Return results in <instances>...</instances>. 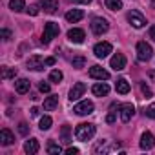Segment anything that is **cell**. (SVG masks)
Masks as SVG:
<instances>
[{
  "mask_svg": "<svg viewBox=\"0 0 155 155\" xmlns=\"http://www.w3.org/2000/svg\"><path fill=\"white\" fill-rule=\"evenodd\" d=\"M75 135H77V139H79V140L86 142V140H90V139L95 135V126H93V124H90V122H82V124L77 126Z\"/></svg>",
  "mask_w": 155,
  "mask_h": 155,
  "instance_id": "1",
  "label": "cell"
},
{
  "mask_svg": "<svg viewBox=\"0 0 155 155\" xmlns=\"http://www.w3.org/2000/svg\"><path fill=\"white\" fill-rule=\"evenodd\" d=\"M60 33V28H58V24H55V22H48L46 26H44V33H42V42L44 44H49L57 35Z\"/></svg>",
  "mask_w": 155,
  "mask_h": 155,
  "instance_id": "2",
  "label": "cell"
},
{
  "mask_svg": "<svg viewBox=\"0 0 155 155\" xmlns=\"http://www.w3.org/2000/svg\"><path fill=\"white\" fill-rule=\"evenodd\" d=\"M151 46L148 44V42H144V40H140V42H137V58L140 60V62H148L150 58H151Z\"/></svg>",
  "mask_w": 155,
  "mask_h": 155,
  "instance_id": "3",
  "label": "cell"
},
{
  "mask_svg": "<svg viewBox=\"0 0 155 155\" xmlns=\"http://www.w3.org/2000/svg\"><path fill=\"white\" fill-rule=\"evenodd\" d=\"M108 28H110V24H108V20L102 18V17H95V18L91 20V31H93L97 37L104 35V33L108 31Z\"/></svg>",
  "mask_w": 155,
  "mask_h": 155,
  "instance_id": "4",
  "label": "cell"
},
{
  "mask_svg": "<svg viewBox=\"0 0 155 155\" xmlns=\"http://www.w3.org/2000/svg\"><path fill=\"white\" fill-rule=\"evenodd\" d=\"M93 110H95V106H93V102H91V101H82V102H79V104L73 108V111H75L77 115H81V117L93 113Z\"/></svg>",
  "mask_w": 155,
  "mask_h": 155,
  "instance_id": "5",
  "label": "cell"
},
{
  "mask_svg": "<svg viewBox=\"0 0 155 155\" xmlns=\"http://www.w3.org/2000/svg\"><path fill=\"white\" fill-rule=\"evenodd\" d=\"M128 22H130L135 29H140V28L146 26V18H144L139 11H130V13H128Z\"/></svg>",
  "mask_w": 155,
  "mask_h": 155,
  "instance_id": "6",
  "label": "cell"
},
{
  "mask_svg": "<svg viewBox=\"0 0 155 155\" xmlns=\"http://www.w3.org/2000/svg\"><path fill=\"white\" fill-rule=\"evenodd\" d=\"M111 44L110 42H99V44H95V48H93V53H95V57L97 58H106L110 53H111Z\"/></svg>",
  "mask_w": 155,
  "mask_h": 155,
  "instance_id": "7",
  "label": "cell"
},
{
  "mask_svg": "<svg viewBox=\"0 0 155 155\" xmlns=\"http://www.w3.org/2000/svg\"><path fill=\"white\" fill-rule=\"evenodd\" d=\"M90 77H91V79H97V81H108L110 73L102 66H91L90 68Z\"/></svg>",
  "mask_w": 155,
  "mask_h": 155,
  "instance_id": "8",
  "label": "cell"
},
{
  "mask_svg": "<svg viewBox=\"0 0 155 155\" xmlns=\"http://www.w3.org/2000/svg\"><path fill=\"white\" fill-rule=\"evenodd\" d=\"M84 91H86V84H84V82H75L73 88L69 90V101H71V102H73V101H79V99L84 95Z\"/></svg>",
  "mask_w": 155,
  "mask_h": 155,
  "instance_id": "9",
  "label": "cell"
},
{
  "mask_svg": "<svg viewBox=\"0 0 155 155\" xmlns=\"http://www.w3.org/2000/svg\"><path fill=\"white\" fill-rule=\"evenodd\" d=\"M44 66H46V58H42L40 55H33V57H29V60H28V68L33 69V71H42Z\"/></svg>",
  "mask_w": 155,
  "mask_h": 155,
  "instance_id": "10",
  "label": "cell"
},
{
  "mask_svg": "<svg viewBox=\"0 0 155 155\" xmlns=\"http://www.w3.org/2000/svg\"><path fill=\"white\" fill-rule=\"evenodd\" d=\"M68 38H69L73 44H82V42H84V38H86V33H84V29L73 28V29H69V31H68Z\"/></svg>",
  "mask_w": 155,
  "mask_h": 155,
  "instance_id": "11",
  "label": "cell"
},
{
  "mask_svg": "<svg viewBox=\"0 0 155 155\" xmlns=\"http://www.w3.org/2000/svg\"><path fill=\"white\" fill-rule=\"evenodd\" d=\"M110 66H111L115 71L124 69V68H126V57H124L122 53H115V55L111 57V60H110Z\"/></svg>",
  "mask_w": 155,
  "mask_h": 155,
  "instance_id": "12",
  "label": "cell"
},
{
  "mask_svg": "<svg viewBox=\"0 0 155 155\" xmlns=\"http://www.w3.org/2000/svg\"><path fill=\"white\" fill-rule=\"evenodd\" d=\"M153 146H155V137H153V133L144 131V133L140 135V148H142V150H151Z\"/></svg>",
  "mask_w": 155,
  "mask_h": 155,
  "instance_id": "13",
  "label": "cell"
},
{
  "mask_svg": "<svg viewBox=\"0 0 155 155\" xmlns=\"http://www.w3.org/2000/svg\"><path fill=\"white\" fill-rule=\"evenodd\" d=\"M133 113H135L133 104H122L120 106V120L122 122H130L131 117H133Z\"/></svg>",
  "mask_w": 155,
  "mask_h": 155,
  "instance_id": "14",
  "label": "cell"
},
{
  "mask_svg": "<svg viewBox=\"0 0 155 155\" xmlns=\"http://www.w3.org/2000/svg\"><path fill=\"white\" fill-rule=\"evenodd\" d=\"M38 6L46 13H55L58 9V0H38Z\"/></svg>",
  "mask_w": 155,
  "mask_h": 155,
  "instance_id": "15",
  "label": "cell"
},
{
  "mask_svg": "<svg viewBox=\"0 0 155 155\" xmlns=\"http://www.w3.org/2000/svg\"><path fill=\"white\" fill-rule=\"evenodd\" d=\"M91 91H93V95L95 97H104V95H108L110 93V86L106 84V82H95L93 84V88H91Z\"/></svg>",
  "mask_w": 155,
  "mask_h": 155,
  "instance_id": "16",
  "label": "cell"
},
{
  "mask_svg": "<svg viewBox=\"0 0 155 155\" xmlns=\"http://www.w3.org/2000/svg\"><path fill=\"white\" fill-rule=\"evenodd\" d=\"M82 18H84V11H82V9H69V11L66 13V20L71 22V24L79 22V20H82Z\"/></svg>",
  "mask_w": 155,
  "mask_h": 155,
  "instance_id": "17",
  "label": "cell"
},
{
  "mask_svg": "<svg viewBox=\"0 0 155 155\" xmlns=\"http://www.w3.org/2000/svg\"><path fill=\"white\" fill-rule=\"evenodd\" d=\"M15 142V135L9 131V130H2V131H0V144H2V146H11Z\"/></svg>",
  "mask_w": 155,
  "mask_h": 155,
  "instance_id": "18",
  "label": "cell"
},
{
  "mask_svg": "<svg viewBox=\"0 0 155 155\" xmlns=\"http://www.w3.org/2000/svg\"><path fill=\"white\" fill-rule=\"evenodd\" d=\"M29 88H31V82H29L28 79H18V81L15 82V90H17V93H20V95L28 93Z\"/></svg>",
  "mask_w": 155,
  "mask_h": 155,
  "instance_id": "19",
  "label": "cell"
},
{
  "mask_svg": "<svg viewBox=\"0 0 155 155\" xmlns=\"http://www.w3.org/2000/svg\"><path fill=\"white\" fill-rule=\"evenodd\" d=\"M38 150H40V146H38V140H37V139L26 140V144H24V151H26V153L35 155V153H38Z\"/></svg>",
  "mask_w": 155,
  "mask_h": 155,
  "instance_id": "20",
  "label": "cell"
},
{
  "mask_svg": "<svg viewBox=\"0 0 155 155\" xmlns=\"http://www.w3.org/2000/svg\"><path fill=\"white\" fill-rule=\"evenodd\" d=\"M119 148V142L115 144V142H101V144H97V148H95V151H99V153H110V151H113V150H117Z\"/></svg>",
  "mask_w": 155,
  "mask_h": 155,
  "instance_id": "21",
  "label": "cell"
},
{
  "mask_svg": "<svg viewBox=\"0 0 155 155\" xmlns=\"http://www.w3.org/2000/svg\"><path fill=\"white\" fill-rule=\"evenodd\" d=\"M57 106H58V95H49V97H46V101H44V110H46V111H53Z\"/></svg>",
  "mask_w": 155,
  "mask_h": 155,
  "instance_id": "22",
  "label": "cell"
},
{
  "mask_svg": "<svg viewBox=\"0 0 155 155\" xmlns=\"http://www.w3.org/2000/svg\"><path fill=\"white\" fill-rule=\"evenodd\" d=\"M115 90H117V93L126 95V93L130 91V82H128L126 79H119V81H117V84H115Z\"/></svg>",
  "mask_w": 155,
  "mask_h": 155,
  "instance_id": "23",
  "label": "cell"
},
{
  "mask_svg": "<svg viewBox=\"0 0 155 155\" xmlns=\"http://www.w3.org/2000/svg\"><path fill=\"white\" fill-rule=\"evenodd\" d=\"M9 9L15 11V13H20L26 9V4H24V0H9Z\"/></svg>",
  "mask_w": 155,
  "mask_h": 155,
  "instance_id": "24",
  "label": "cell"
},
{
  "mask_svg": "<svg viewBox=\"0 0 155 155\" xmlns=\"http://www.w3.org/2000/svg\"><path fill=\"white\" fill-rule=\"evenodd\" d=\"M15 77H17V69L8 68V66L2 68V79H4V81H8V79H15Z\"/></svg>",
  "mask_w": 155,
  "mask_h": 155,
  "instance_id": "25",
  "label": "cell"
},
{
  "mask_svg": "<svg viewBox=\"0 0 155 155\" xmlns=\"http://www.w3.org/2000/svg\"><path fill=\"white\" fill-rule=\"evenodd\" d=\"M106 8L111 11H119L122 9V0H106Z\"/></svg>",
  "mask_w": 155,
  "mask_h": 155,
  "instance_id": "26",
  "label": "cell"
},
{
  "mask_svg": "<svg viewBox=\"0 0 155 155\" xmlns=\"http://www.w3.org/2000/svg\"><path fill=\"white\" fill-rule=\"evenodd\" d=\"M51 124H53V120H51V117H48V115H44V117L40 119V124H38V128H40L42 131H48V130L51 128Z\"/></svg>",
  "mask_w": 155,
  "mask_h": 155,
  "instance_id": "27",
  "label": "cell"
},
{
  "mask_svg": "<svg viewBox=\"0 0 155 155\" xmlns=\"http://www.w3.org/2000/svg\"><path fill=\"white\" fill-rule=\"evenodd\" d=\"M62 77H64V75H62L60 69H53V71L49 73V81H51V82H60Z\"/></svg>",
  "mask_w": 155,
  "mask_h": 155,
  "instance_id": "28",
  "label": "cell"
},
{
  "mask_svg": "<svg viewBox=\"0 0 155 155\" xmlns=\"http://www.w3.org/2000/svg\"><path fill=\"white\" fill-rule=\"evenodd\" d=\"M60 151H62L60 144H57V142H49V144H48V153H51V155H58Z\"/></svg>",
  "mask_w": 155,
  "mask_h": 155,
  "instance_id": "29",
  "label": "cell"
},
{
  "mask_svg": "<svg viewBox=\"0 0 155 155\" xmlns=\"http://www.w3.org/2000/svg\"><path fill=\"white\" fill-rule=\"evenodd\" d=\"M71 64H73V68L81 69V68H84V64H86V58H84V57H75V58L71 60Z\"/></svg>",
  "mask_w": 155,
  "mask_h": 155,
  "instance_id": "30",
  "label": "cell"
},
{
  "mask_svg": "<svg viewBox=\"0 0 155 155\" xmlns=\"http://www.w3.org/2000/svg\"><path fill=\"white\" fill-rule=\"evenodd\" d=\"M146 117L155 119V104H150V106L146 108Z\"/></svg>",
  "mask_w": 155,
  "mask_h": 155,
  "instance_id": "31",
  "label": "cell"
},
{
  "mask_svg": "<svg viewBox=\"0 0 155 155\" xmlns=\"http://www.w3.org/2000/svg\"><path fill=\"white\" fill-rule=\"evenodd\" d=\"M38 8H40V6H29V8H26V11H28L31 17H37V15H38Z\"/></svg>",
  "mask_w": 155,
  "mask_h": 155,
  "instance_id": "32",
  "label": "cell"
},
{
  "mask_svg": "<svg viewBox=\"0 0 155 155\" xmlns=\"http://www.w3.org/2000/svg\"><path fill=\"white\" fill-rule=\"evenodd\" d=\"M38 90H40L42 93H49V90H51V86H49L48 82H44V81H42V82L38 84Z\"/></svg>",
  "mask_w": 155,
  "mask_h": 155,
  "instance_id": "33",
  "label": "cell"
},
{
  "mask_svg": "<svg viewBox=\"0 0 155 155\" xmlns=\"http://www.w3.org/2000/svg\"><path fill=\"white\" fill-rule=\"evenodd\" d=\"M62 139H64V142H71V139H69V128L68 126L62 128Z\"/></svg>",
  "mask_w": 155,
  "mask_h": 155,
  "instance_id": "34",
  "label": "cell"
},
{
  "mask_svg": "<svg viewBox=\"0 0 155 155\" xmlns=\"http://www.w3.org/2000/svg\"><path fill=\"white\" fill-rule=\"evenodd\" d=\"M140 90H142V93H144V95H146V99H150V97H151V95H153V93H151V90H150V88H148V86H146V84H144V82H142V84H140Z\"/></svg>",
  "mask_w": 155,
  "mask_h": 155,
  "instance_id": "35",
  "label": "cell"
},
{
  "mask_svg": "<svg viewBox=\"0 0 155 155\" xmlns=\"http://www.w3.org/2000/svg\"><path fill=\"white\" fill-rule=\"evenodd\" d=\"M18 131H20L22 135H28V131H29V126H28L26 122H20V124H18Z\"/></svg>",
  "mask_w": 155,
  "mask_h": 155,
  "instance_id": "36",
  "label": "cell"
},
{
  "mask_svg": "<svg viewBox=\"0 0 155 155\" xmlns=\"http://www.w3.org/2000/svg\"><path fill=\"white\" fill-rule=\"evenodd\" d=\"M0 35H2V38H4V40H11V37H13L9 29H2V31H0Z\"/></svg>",
  "mask_w": 155,
  "mask_h": 155,
  "instance_id": "37",
  "label": "cell"
},
{
  "mask_svg": "<svg viewBox=\"0 0 155 155\" xmlns=\"http://www.w3.org/2000/svg\"><path fill=\"white\" fill-rule=\"evenodd\" d=\"M66 153H68V155H77V153H79V148H73V146H69V148L66 150Z\"/></svg>",
  "mask_w": 155,
  "mask_h": 155,
  "instance_id": "38",
  "label": "cell"
},
{
  "mask_svg": "<svg viewBox=\"0 0 155 155\" xmlns=\"http://www.w3.org/2000/svg\"><path fill=\"white\" fill-rule=\"evenodd\" d=\"M106 122H110V124H111V122H115V111H110V113H108Z\"/></svg>",
  "mask_w": 155,
  "mask_h": 155,
  "instance_id": "39",
  "label": "cell"
},
{
  "mask_svg": "<svg viewBox=\"0 0 155 155\" xmlns=\"http://www.w3.org/2000/svg\"><path fill=\"white\" fill-rule=\"evenodd\" d=\"M150 38H153V40H155V24L150 28Z\"/></svg>",
  "mask_w": 155,
  "mask_h": 155,
  "instance_id": "40",
  "label": "cell"
},
{
  "mask_svg": "<svg viewBox=\"0 0 155 155\" xmlns=\"http://www.w3.org/2000/svg\"><path fill=\"white\" fill-rule=\"evenodd\" d=\"M53 64H55V58H53V57L46 58V66H53Z\"/></svg>",
  "mask_w": 155,
  "mask_h": 155,
  "instance_id": "41",
  "label": "cell"
},
{
  "mask_svg": "<svg viewBox=\"0 0 155 155\" xmlns=\"http://www.w3.org/2000/svg\"><path fill=\"white\" fill-rule=\"evenodd\" d=\"M31 115L37 117V115H38V108H33V110H31Z\"/></svg>",
  "mask_w": 155,
  "mask_h": 155,
  "instance_id": "42",
  "label": "cell"
},
{
  "mask_svg": "<svg viewBox=\"0 0 155 155\" xmlns=\"http://www.w3.org/2000/svg\"><path fill=\"white\" fill-rule=\"evenodd\" d=\"M75 2H79V4H90L91 0H75Z\"/></svg>",
  "mask_w": 155,
  "mask_h": 155,
  "instance_id": "43",
  "label": "cell"
},
{
  "mask_svg": "<svg viewBox=\"0 0 155 155\" xmlns=\"http://www.w3.org/2000/svg\"><path fill=\"white\" fill-rule=\"evenodd\" d=\"M150 77H151V79L155 81V71H150Z\"/></svg>",
  "mask_w": 155,
  "mask_h": 155,
  "instance_id": "44",
  "label": "cell"
},
{
  "mask_svg": "<svg viewBox=\"0 0 155 155\" xmlns=\"http://www.w3.org/2000/svg\"><path fill=\"white\" fill-rule=\"evenodd\" d=\"M153 2H155V0H153Z\"/></svg>",
  "mask_w": 155,
  "mask_h": 155,
  "instance_id": "45",
  "label": "cell"
}]
</instances>
